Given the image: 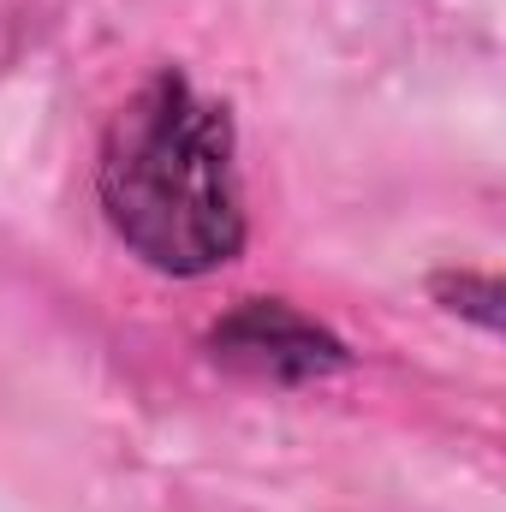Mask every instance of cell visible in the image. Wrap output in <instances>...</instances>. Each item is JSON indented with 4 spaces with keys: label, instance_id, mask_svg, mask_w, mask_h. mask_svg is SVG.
<instances>
[{
    "label": "cell",
    "instance_id": "6da1fadb",
    "mask_svg": "<svg viewBox=\"0 0 506 512\" xmlns=\"http://www.w3.org/2000/svg\"><path fill=\"white\" fill-rule=\"evenodd\" d=\"M102 209L161 274H209L245 245L233 120L185 72H155L102 143Z\"/></svg>",
    "mask_w": 506,
    "mask_h": 512
},
{
    "label": "cell",
    "instance_id": "7a4b0ae2",
    "mask_svg": "<svg viewBox=\"0 0 506 512\" xmlns=\"http://www.w3.org/2000/svg\"><path fill=\"white\" fill-rule=\"evenodd\" d=\"M215 358L245 370L256 382H316L328 370L346 364V346L316 328L310 316H298L292 304H274V298H251L239 304L221 328H215Z\"/></svg>",
    "mask_w": 506,
    "mask_h": 512
}]
</instances>
